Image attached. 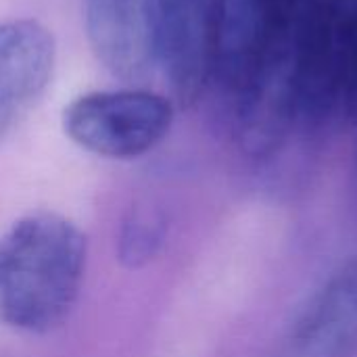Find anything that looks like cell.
Segmentation results:
<instances>
[{
	"label": "cell",
	"mask_w": 357,
	"mask_h": 357,
	"mask_svg": "<svg viewBox=\"0 0 357 357\" xmlns=\"http://www.w3.org/2000/svg\"><path fill=\"white\" fill-rule=\"evenodd\" d=\"M84 25L96 61L123 82H140L155 63L151 0H84Z\"/></svg>",
	"instance_id": "obj_6"
},
{
	"label": "cell",
	"mask_w": 357,
	"mask_h": 357,
	"mask_svg": "<svg viewBox=\"0 0 357 357\" xmlns=\"http://www.w3.org/2000/svg\"><path fill=\"white\" fill-rule=\"evenodd\" d=\"M215 0H151L155 63L180 105H192L211 77Z\"/></svg>",
	"instance_id": "obj_3"
},
{
	"label": "cell",
	"mask_w": 357,
	"mask_h": 357,
	"mask_svg": "<svg viewBox=\"0 0 357 357\" xmlns=\"http://www.w3.org/2000/svg\"><path fill=\"white\" fill-rule=\"evenodd\" d=\"M268 357H357V255L314 291Z\"/></svg>",
	"instance_id": "obj_4"
},
{
	"label": "cell",
	"mask_w": 357,
	"mask_h": 357,
	"mask_svg": "<svg viewBox=\"0 0 357 357\" xmlns=\"http://www.w3.org/2000/svg\"><path fill=\"white\" fill-rule=\"evenodd\" d=\"M163 241V222L149 213L130 215L119 238V255L130 268H138L153 259Z\"/></svg>",
	"instance_id": "obj_7"
},
{
	"label": "cell",
	"mask_w": 357,
	"mask_h": 357,
	"mask_svg": "<svg viewBox=\"0 0 357 357\" xmlns=\"http://www.w3.org/2000/svg\"><path fill=\"white\" fill-rule=\"evenodd\" d=\"M88 245L56 213H31L0 236V322L21 333H48L73 310Z\"/></svg>",
	"instance_id": "obj_1"
},
{
	"label": "cell",
	"mask_w": 357,
	"mask_h": 357,
	"mask_svg": "<svg viewBox=\"0 0 357 357\" xmlns=\"http://www.w3.org/2000/svg\"><path fill=\"white\" fill-rule=\"evenodd\" d=\"M56 67V42L36 19L0 21V138L48 90Z\"/></svg>",
	"instance_id": "obj_5"
},
{
	"label": "cell",
	"mask_w": 357,
	"mask_h": 357,
	"mask_svg": "<svg viewBox=\"0 0 357 357\" xmlns=\"http://www.w3.org/2000/svg\"><path fill=\"white\" fill-rule=\"evenodd\" d=\"M169 98L142 90H96L63 111V130L79 149L107 159H136L153 151L172 130Z\"/></svg>",
	"instance_id": "obj_2"
}]
</instances>
